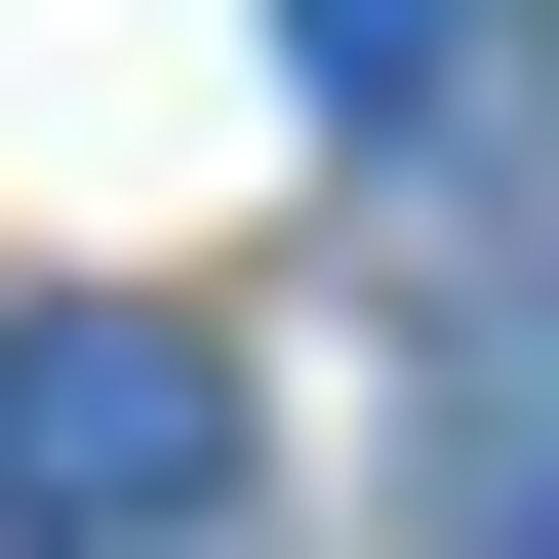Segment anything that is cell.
<instances>
[{
	"label": "cell",
	"mask_w": 559,
	"mask_h": 559,
	"mask_svg": "<svg viewBox=\"0 0 559 559\" xmlns=\"http://www.w3.org/2000/svg\"><path fill=\"white\" fill-rule=\"evenodd\" d=\"M200 479H240V360H200L160 280H81V320H0V520H40V559H160Z\"/></svg>",
	"instance_id": "cell-1"
},
{
	"label": "cell",
	"mask_w": 559,
	"mask_h": 559,
	"mask_svg": "<svg viewBox=\"0 0 559 559\" xmlns=\"http://www.w3.org/2000/svg\"><path fill=\"white\" fill-rule=\"evenodd\" d=\"M280 81H320V120H440V81H479V0H280Z\"/></svg>",
	"instance_id": "cell-2"
}]
</instances>
